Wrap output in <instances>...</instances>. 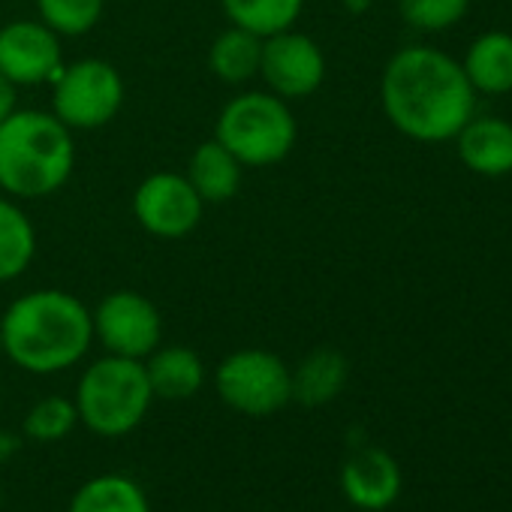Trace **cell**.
Listing matches in <instances>:
<instances>
[{"mask_svg":"<svg viewBox=\"0 0 512 512\" xmlns=\"http://www.w3.org/2000/svg\"><path fill=\"white\" fill-rule=\"evenodd\" d=\"M380 100L389 124L416 142H449L476 112L461 61L434 46L395 52L380 79Z\"/></svg>","mask_w":512,"mask_h":512,"instance_id":"1","label":"cell"},{"mask_svg":"<svg viewBox=\"0 0 512 512\" xmlns=\"http://www.w3.org/2000/svg\"><path fill=\"white\" fill-rule=\"evenodd\" d=\"M94 341L91 311L64 290H34L0 320V350L28 374H61L85 359Z\"/></svg>","mask_w":512,"mask_h":512,"instance_id":"2","label":"cell"},{"mask_svg":"<svg viewBox=\"0 0 512 512\" xmlns=\"http://www.w3.org/2000/svg\"><path fill=\"white\" fill-rule=\"evenodd\" d=\"M76 166L73 130L52 112H13L0 124V190L43 199L61 190Z\"/></svg>","mask_w":512,"mask_h":512,"instance_id":"3","label":"cell"},{"mask_svg":"<svg viewBox=\"0 0 512 512\" xmlns=\"http://www.w3.org/2000/svg\"><path fill=\"white\" fill-rule=\"evenodd\" d=\"M154 401L145 362L103 356L85 368L76 389L79 422L100 437H124L142 425Z\"/></svg>","mask_w":512,"mask_h":512,"instance_id":"4","label":"cell"},{"mask_svg":"<svg viewBox=\"0 0 512 512\" xmlns=\"http://www.w3.org/2000/svg\"><path fill=\"white\" fill-rule=\"evenodd\" d=\"M296 133V115L287 100L272 91H247L223 106L214 139L241 166H272L293 151Z\"/></svg>","mask_w":512,"mask_h":512,"instance_id":"5","label":"cell"},{"mask_svg":"<svg viewBox=\"0 0 512 512\" xmlns=\"http://www.w3.org/2000/svg\"><path fill=\"white\" fill-rule=\"evenodd\" d=\"M220 401L244 416H275L293 401V371L269 350H235L214 371Z\"/></svg>","mask_w":512,"mask_h":512,"instance_id":"6","label":"cell"},{"mask_svg":"<svg viewBox=\"0 0 512 512\" xmlns=\"http://www.w3.org/2000/svg\"><path fill=\"white\" fill-rule=\"evenodd\" d=\"M52 106V115L70 130H97L121 112L124 79L106 61H79L55 76Z\"/></svg>","mask_w":512,"mask_h":512,"instance_id":"7","label":"cell"},{"mask_svg":"<svg viewBox=\"0 0 512 512\" xmlns=\"http://www.w3.org/2000/svg\"><path fill=\"white\" fill-rule=\"evenodd\" d=\"M94 338L106 347L109 356L145 362L163 338V320L154 302L133 290L109 293L91 314Z\"/></svg>","mask_w":512,"mask_h":512,"instance_id":"8","label":"cell"},{"mask_svg":"<svg viewBox=\"0 0 512 512\" xmlns=\"http://www.w3.org/2000/svg\"><path fill=\"white\" fill-rule=\"evenodd\" d=\"M202 208L205 202L199 199L187 175L175 172L148 175L133 196V214L139 226L157 238L190 235L202 220Z\"/></svg>","mask_w":512,"mask_h":512,"instance_id":"9","label":"cell"},{"mask_svg":"<svg viewBox=\"0 0 512 512\" xmlns=\"http://www.w3.org/2000/svg\"><path fill=\"white\" fill-rule=\"evenodd\" d=\"M260 76L266 79L269 91L281 100H302L311 97L326 79V58L323 49L299 31H281L263 40V61Z\"/></svg>","mask_w":512,"mask_h":512,"instance_id":"10","label":"cell"},{"mask_svg":"<svg viewBox=\"0 0 512 512\" xmlns=\"http://www.w3.org/2000/svg\"><path fill=\"white\" fill-rule=\"evenodd\" d=\"M61 73V40L43 22L0 28V76L19 85H43Z\"/></svg>","mask_w":512,"mask_h":512,"instance_id":"11","label":"cell"},{"mask_svg":"<svg viewBox=\"0 0 512 512\" xmlns=\"http://www.w3.org/2000/svg\"><path fill=\"white\" fill-rule=\"evenodd\" d=\"M401 467L398 461L377 446L356 449L341 467V491L344 497L365 512L389 509L401 494Z\"/></svg>","mask_w":512,"mask_h":512,"instance_id":"12","label":"cell"},{"mask_svg":"<svg viewBox=\"0 0 512 512\" xmlns=\"http://www.w3.org/2000/svg\"><path fill=\"white\" fill-rule=\"evenodd\" d=\"M461 163L482 178H503L512 172V124L506 118H470L458 136Z\"/></svg>","mask_w":512,"mask_h":512,"instance_id":"13","label":"cell"},{"mask_svg":"<svg viewBox=\"0 0 512 512\" xmlns=\"http://www.w3.org/2000/svg\"><path fill=\"white\" fill-rule=\"evenodd\" d=\"M461 70L476 94L500 97L512 91V34L488 31L476 37L461 61Z\"/></svg>","mask_w":512,"mask_h":512,"instance_id":"14","label":"cell"},{"mask_svg":"<svg viewBox=\"0 0 512 512\" xmlns=\"http://www.w3.org/2000/svg\"><path fill=\"white\" fill-rule=\"evenodd\" d=\"M145 374L154 398L163 401H187L205 383V365L190 347H157L145 359Z\"/></svg>","mask_w":512,"mask_h":512,"instance_id":"15","label":"cell"},{"mask_svg":"<svg viewBox=\"0 0 512 512\" xmlns=\"http://www.w3.org/2000/svg\"><path fill=\"white\" fill-rule=\"evenodd\" d=\"M350 377V365L338 350H314L293 371V401L302 407H326L332 404Z\"/></svg>","mask_w":512,"mask_h":512,"instance_id":"16","label":"cell"},{"mask_svg":"<svg viewBox=\"0 0 512 512\" xmlns=\"http://www.w3.org/2000/svg\"><path fill=\"white\" fill-rule=\"evenodd\" d=\"M241 169L244 166L238 163V157L217 139H211L193 151L187 163V181L202 202H229L241 187Z\"/></svg>","mask_w":512,"mask_h":512,"instance_id":"17","label":"cell"},{"mask_svg":"<svg viewBox=\"0 0 512 512\" xmlns=\"http://www.w3.org/2000/svg\"><path fill=\"white\" fill-rule=\"evenodd\" d=\"M67 512H151L145 488L124 473H100L76 488Z\"/></svg>","mask_w":512,"mask_h":512,"instance_id":"18","label":"cell"},{"mask_svg":"<svg viewBox=\"0 0 512 512\" xmlns=\"http://www.w3.org/2000/svg\"><path fill=\"white\" fill-rule=\"evenodd\" d=\"M260 61H263V37L241 28L223 31L208 52L211 73L226 85H241L256 79L260 76Z\"/></svg>","mask_w":512,"mask_h":512,"instance_id":"19","label":"cell"},{"mask_svg":"<svg viewBox=\"0 0 512 512\" xmlns=\"http://www.w3.org/2000/svg\"><path fill=\"white\" fill-rule=\"evenodd\" d=\"M34 253H37V232L28 214L16 202L0 196V284L25 275Z\"/></svg>","mask_w":512,"mask_h":512,"instance_id":"20","label":"cell"},{"mask_svg":"<svg viewBox=\"0 0 512 512\" xmlns=\"http://www.w3.org/2000/svg\"><path fill=\"white\" fill-rule=\"evenodd\" d=\"M232 28L256 37H272L290 31L305 10V0H220Z\"/></svg>","mask_w":512,"mask_h":512,"instance_id":"21","label":"cell"},{"mask_svg":"<svg viewBox=\"0 0 512 512\" xmlns=\"http://www.w3.org/2000/svg\"><path fill=\"white\" fill-rule=\"evenodd\" d=\"M37 10L58 37H85L103 16V0H37Z\"/></svg>","mask_w":512,"mask_h":512,"instance_id":"22","label":"cell"},{"mask_svg":"<svg viewBox=\"0 0 512 512\" xmlns=\"http://www.w3.org/2000/svg\"><path fill=\"white\" fill-rule=\"evenodd\" d=\"M79 425V410L76 401L64 395H49L40 398L28 416H25V434L37 443H58L64 440L73 428Z\"/></svg>","mask_w":512,"mask_h":512,"instance_id":"23","label":"cell"},{"mask_svg":"<svg viewBox=\"0 0 512 512\" xmlns=\"http://www.w3.org/2000/svg\"><path fill=\"white\" fill-rule=\"evenodd\" d=\"M398 10L413 31L440 34L446 28H455L467 16L470 0H401Z\"/></svg>","mask_w":512,"mask_h":512,"instance_id":"24","label":"cell"},{"mask_svg":"<svg viewBox=\"0 0 512 512\" xmlns=\"http://www.w3.org/2000/svg\"><path fill=\"white\" fill-rule=\"evenodd\" d=\"M13 112H16V85L7 76H0V124H4Z\"/></svg>","mask_w":512,"mask_h":512,"instance_id":"25","label":"cell"},{"mask_svg":"<svg viewBox=\"0 0 512 512\" xmlns=\"http://www.w3.org/2000/svg\"><path fill=\"white\" fill-rule=\"evenodd\" d=\"M19 437L16 434H10V431H4L0 428V464H7L16 452H19Z\"/></svg>","mask_w":512,"mask_h":512,"instance_id":"26","label":"cell"},{"mask_svg":"<svg viewBox=\"0 0 512 512\" xmlns=\"http://www.w3.org/2000/svg\"><path fill=\"white\" fill-rule=\"evenodd\" d=\"M0 509H4V485H0Z\"/></svg>","mask_w":512,"mask_h":512,"instance_id":"27","label":"cell"},{"mask_svg":"<svg viewBox=\"0 0 512 512\" xmlns=\"http://www.w3.org/2000/svg\"><path fill=\"white\" fill-rule=\"evenodd\" d=\"M0 401H4V392H0Z\"/></svg>","mask_w":512,"mask_h":512,"instance_id":"28","label":"cell"},{"mask_svg":"<svg viewBox=\"0 0 512 512\" xmlns=\"http://www.w3.org/2000/svg\"><path fill=\"white\" fill-rule=\"evenodd\" d=\"M0 353H4V350H0Z\"/></svg>","mask_w":512,"mask_h":512,"instance_id":"29","label":"cell"}]
</instances>
